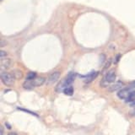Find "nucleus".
<instances>
[{"label": "nucleus", "instance_id": "20e7f679", "mask_svg": "<svg viewBox=\"0 0 135 135\" xmlns=\"http://www.w3.org/2000/svg\"><path fill=\"white\" fill-rule=\"evenodd\" d=\"M116 79V74L113 71H110L109 73L107 74L105 78L100 82V85L102 87H107L111 83L114 82Z\"/></svg>", "mask_w": 135, "mask_h": 135}, {"label": "nucleus", "instance_id": "4468645a", "mask_svg": "<svg viewBox=\"0 0 135 135\" xmlns=\"http://www.w3.org/2000/svg\"><path fill=\"white\" fill-rule=\"evenodd\" d=\"M7 52H3V51L2 50L1 52H0V56H1V57H7Z\"/></svg>", "mask_w": 135, "mask_h": 135}, {"label": "nucleus", "instance_id": "1a4fd4ad", "mask_svg": "<svg viewBox=\"0 0 135 135\" xmlns=\"http://www.w3.org/2000/svg\"><path fill=\"white\" fill-rule=\"evenodd\" d=\"M11 74H13V76H14L15 79H21L23 77V73L20 70H18V69L13 70L11 72Z\"/></svg>", "mask_w": 135, "mask_h": 135}, {"label": "nucleus", "instance_id": "7ed1b4c3", "mask_svg": "<svg viewBox=\"0 0 135 135\" xmlns=\"http://www.w3.org/2000/svg\"><path fill=\"white\" fill-rule=\"evenodd\" d=\"M1 79L2 82L7 86H10L15 83V78L13 76L11 73H8V72H2L1 74Z\"/></svg>", "mask_w": 135, "mask_h": 135}, {"label": "nucleus", "instance_id": "dca6fc26", "mask_svg": "<svg viewBox=\"0 0 135 135\" xmlns=\"http://www.w3.org/2000/svg\"><path fill=\"white\" fill-rule=\"evenodd\" d=\"M110 65H111V59H109L108 62H107V64H105V69H107V68L110 67Z\"/></svg>", "mask_w": 135, "mask_h": 135}, {"label": "nucleus", "instance_id": "2eb2a0df", "mask_svg": "<svg viewBox=\"0 0 135 135\" xmlns=\"http://www.w3.org/2000/svg\"><path fill=\"white\" fill-rule=\"evenodd\" d=\"M128 88H130L131 90H132V89H133V88H135V81H133V82H132V83H131V84H129Z\"/></svg>", "mask_w": 135, "mask_h": 135}, {"label": "nucleus", "instance_id": "0eeeda50", "mask_svg": "<svg viewBox=\"0 0 135 135\" xmlns=\"http://www.w3.org/2000/svg\"><path fill=\"white\" fill-rule=\"evenodd\" d=\"M11 65V59L7 57H1V69L2 70L8 69Z\"/></svg>", "mask_w": 135, "mask_h": 135}, {"label": "nucleus", "instance_id": "a211bd4d", "mask_svg": "<svg viewBox=\"0 0 135 135\" xmlns=\"http://www.w3.org/2000/svg\"><path fill=\"white\" fill-rule=\"evenodd\" d=\"M1 135H3V128H1Z\"/></svg>", "mask_w": 135, "mask_h": 135}, {"label": "nucleus", "instance_id": "ddd939ff", "mask_svg": "<svg viewBox=\"0 0 135 135\" xmlns=\"http://www.w3.org/2000/svg\"><path fill=\"white\" fill-rule=\"evenodd\" d=\"M36 78V73H35V72H30V73L27 74L26 76V79H34Z\"/></svg>", "mask_w": 135, "mask_h": 135}, {"label": "nucleus", "instance_id": "f3484780", "mask_svg": "<svg viewBox=\"0 0 135 135\" xmlns=\"http://www.w3.org/2000/svg\"><path fill=\"white\" fill-rule=\"evenodd\" d=\"M8 135H18L16 133H9Z\"/></svg>", "mask_w": 135, "mask_h": 135}, {"label": "nucleus", "instance_id": "39448f33", "mask_svg": "<svg viewBox=\"0 0 135 135\" xmlns=\"http://www.w3.org/2000/svg\"><path fill=\"white\" fill-rule=\"evenodd\" d=\"M59 77H60V72H58V71H56V72H54V73L51 74L47 79V84H54L55 82L57 81Z\"/></svg>", "mask_w": 135, "mask_h": 135}, {"label": "nucleus", "instance_id": "f257e3e1", "mask_svg": "<svg viewBox=\"0 0 135 135\" xmlns=\"http://www.w3.org/2000/svg\"><path fill=\"white\" fill-rule=\"evenodd\" d=\"M46 81L45 78L43 77H36L34 79H26L25 81V83L23 84V87L25 89V90H31V89L35 88V87H38L42 85Z\"/></svg>", "mask_w": 135, "mask_h": 135}, {"label": "nucleus", "instance_id": "423d86ee", "mask_svg": "<svg viewBox=\"0 0 135 135\" xmlns=\"http://www.w3.org/2000/svg\"><path fill=\"white\" fill-rule=\"evenodd\" d=\"M131 92V89L127 87L125 89H122V90H119V92L117 93V96L119 97L120 99H122V100H126L127 97L128 96L129 93Z\"/></svg>", "mask_w": 135, "mask_h": 135}, {"label": "nucleus", "instance_id": "f8f14e48", "mask_svg": "<svg viewBox=\"0 0 135 135\" xmlns=\"http://www.w3.org/2000/svg\"><path fill=\"white\" fill-rule=\"evenodd\" d=\"M97 75H98V73H97V72H95V73H92V74H89V75L87 76L86 83H90V82H91L93 79L96 78V76H97Z\"/></svg>", "mask_w": 135, "mask_h": 135}, {"label": "nucleus", "instance_id": "9b49d317", "mask_svg": "<svg viewBox=\"0 0 135 135\" xmlns=\"http://www.w3.org/2000/svg\"><path fill=\"white\" fill-rule=\"evenodd\" d=\"M63 93H64L65 95H72L74 94V88L72 85H69L66 87L64 90H63Z\"/></svg>", "mask_w": 135, "mask_h": 135}, {"label": "nucleus", "instance_id": "9d476101", "mask_svg": "<svg viewBox=\"0 0 135 135\" xmlns=\"http://www.w3.org/2000/svg\"><path fill=\"white\" fill-rule=\"evenodd\" d=\"M125 100H126V102H128H128H133V101L135 100V90L131 91Z\"/></svg>", "mask_w": 135, "mask_h": 135}, {"label": "nucleus", "instance_id": "6e6552de", "mask_svg": "<svg viewBox=\"0 0 135 135\" xmlns=\"http://www.w3.org/2000/svg\"><path fill=\"white\" fill-rule=\"evenodd\" d=\"M122 86H123V83L121 82V81H118V82H117V83H115V84H113L112 85L110 86V87L108 88V90H109V91H111V92H112V91H116V90H120V89H122Z\"/></svg>", "mask_w": 135, "mask_h": 135}, {"label": "nucleus", "instance_id": "f03ea898", "mask_svg": "<svg viewBox=\"0 0 135 135\" xmlns=\"http://www.w3.org/2000/svg\"><path fill=\"white\" fill-rule=\"evenodd\" d=\"M74 78H75L74 74H69V76H68L64 80H62V82H60L57 84V86L56 87V90L57 92L63 91V90H64L66 87L71 85L72 83H73V81H74Z\"/></svg>", "mask_w": 135, "mask_h": 135}]
</instances>
